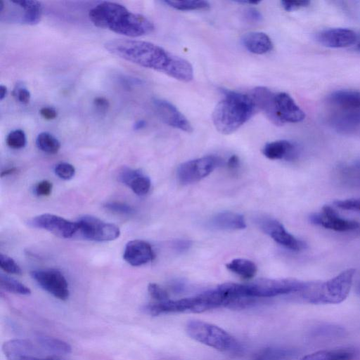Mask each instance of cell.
I'll use <instances>...</instances> for the list:
<instances>
[{"label": "cell", "mask_w": 360, "mask_h": 360, "mask_svg": "<svg viewBox=\"0 0 360 360\" xmlns=\"http://www.w3.org/2000/svg\"><path fill=\"white\" fill-rule=\"evenodd\" d=\"M104 47L117 57L176 80L188 82L193 79V69L189 61L152 42L114 39L106 41Z\"/></svg>", "instance_id": "obj_1"}, {"label": "cell", "mask_w": 360, "mask_h": 360, "mask_svg": "<svg viewBox=\"0 0 360 360\" xmlns=\"http://www.w3.org/2000/svg\"><path fill=\"white\" fill-rule=\"evenodd\" d=\"M89 18L95 26L128 37L148 35L155 30L153 22L147 17L112 1L96 5L89 11Z\"/></svg>", "instance_id": "obj_2"}, {"label": "cell", "mask_w": 360, "mask_h": 360, "mask_svg": "<svg viewBox=\"0 0 360 360\" xmlns=\"http://www.w3.org/2000/svg\"><path fill=\"white\" fill-rule=\"evenodd\" d=\"M256 110L250 95L226 91L213 110V124L219 133L231 134L248 122Z\"/></svg>", "instance_id": "obj_3"}, {"label": "cell", "mask_w": 360, "mask_h": 360, "mask_svg": "<svg viewBox=\"0 0 360 360\" xmlns=\"http://www.w3.org/2000/svg\"><path fill=\"white\" fill-rule=\"evenodd\" d=\"M354 274L355 269H348L327 281L308 282L302 295L309 303H340L349 295Z\"/></svg>", "instance_id": "obj_4"}, {"label": "cell", "mask_w": 360, "mask_h": 360, "mask_svg": "<svg viewBox=\"0 0 360 360\" xmlns=\"http://www.w3.org/2000/svg\"><path fill=\"white\" fill-rule=\"evenodd\" d=\"M186 330L193 340L219 351H231L238 347L237 342L229 333L212 323L190 321Z\"/></svg>", "instance_id": "obj_5"}, {"label": "cell", "mask_w": 360, "mask_h": 360, "mask_svg": "<svg viewBox=\"0 0 360 360\" xmlns=\"http://www.w3.org/2000/svg\"><path fill=\"white\" fill-rule=\"evenodd\" d=\"M244 285L247 295L256 298L302 292L307 287L308 282L294 278H262Z\"/></svg>", "instance_id": "obj_6"}, {"label": "cell", "mask_w": 360, "mask_h": 360, "mask_svg": "<svg viewBox=\"0 0 360 360\" xmlns=\"http://www.w3.org/2000/svg\"><path fill=\"white\" fill-rule=\"evenodd\" d=\"M1 21L17 22L30 25L39 23L42 16L43 7L38 1H0Z\"/></svg>", "instance_id": "obj_7"}, {"label": "cell", "mask_w": 360, "mask_h": 360, "mask_svg": "<svg viewBox=\"0 0 360 360\" xmlns=\"http://www.w3.org/2000/svg\"><path fill=\"white\" fill-rule=\"evenodd\" d=\"M78 233L90 240L103 242L117 239L120 235V229L115 224L105 222L97 217L85 215L77 221Z\"/></svg>", "instance_id": "obj_8"}, {"label": "cell", "mask_w": 360, "mask_h": 360, "mask_svg": "<svg viewBox=\"0 0 360 360\" xmlns=\"http://www.w3.org/2000/svg\"><path fill=\"white\" fill-rule=\"evenodd\" d=\"M221 164V160L207 155L181 164L177 169V177L182 184L195 183L208 176Z\"/></svg>", "instance_id": "obj_9"}, {"label": "cell", "mask_w": 360, "mask_h": 360, "mask_svg": "<svg viewBox=\"0 0 360 360\" xmlns=\"http://www.w3.org/2000/svg\"><path fill=\"white\" fill-rule=\"evenodd\" d=\"M32 278L38 285L60 300H66L70 295L68 283L63 274L54 269H37L31 271Z\"/></svg>", "instance_id": "obj_10"}, {"label": "cell", "mask_w": 360, "mask_h": 360, "mask_svg": "<svg viewBox=\"0 0 360 360\" xmlns=\"http://www.w3.org/2000/svg\"><path fill=\"white\" fill-rule=\"evenodd\" d=\"M257 223L263 232L289 250L300 251L307 248V244L304 241L288 233L283 224L276 219L262 217L257 219Z\"/></svg>", "instance_id": "obj_11"}, {"label": "cell", "mask_w": 360, "mask_h": 360, "mask_svg": "<svg viewBox=\"0 0 360 360\" xmlns=\"http://www.w3.org/2000/svg\"><path fill=\"white\" fill-rule=\"evenodd\" d=\"M30 223L34 227L46 230L63 238H72L78 233L77 221H71L52 214L38 215Z\"/></svg>", "instance_id": "obj_12"}, {"label": "cell", "mask_w": 360, "mask_h": 360, "mask_svg": "<svg viewBox=\"0 0 360 360\" xmlns=\"http://www.w3.org/2000/svg\"><path fill=\"white\" fill-rule=\"evenodd\" d=\"M152 103L155 112L165 124L187 133L193 131L191 122L172 103L160 98H154Z\"/></svg>", "instance_id": "obj_13"}, {"label": "cell", "mask_w": 360, "mask_h": 360, "mask_svg": "<svg viewBox=\"0 0 360 360\" xmlns=\"http://www.w3.org/2000/svg\"><path fill=\"white\" fill-rule=\"evenodd\" d=\"M309 220L316 225L335 231H360V223L340 217L338 213L328 205L323 206L321 212L311 214Z\"/></svg>", "instance_id": "obj_14"}, {"label": "cell", "mask_w": 360, "mask_h": 360, "mask_svg": "<svg viewBox=\"0 0 360 360\" xmlns=\"http://www.w3.org/2000/svg\"><path fill=\"white\" fill-rule=\"evenodd\" d=\"M276 112L282 125L285 122L297 123L304 120L305 114L287 93L275 95Z\"/></svg>", "instance_id": "obj_15"}, {"label": "cell", "mask_w": 360, "mask_h": 360, "mask_svg": "<svg viewBox=\"0 0 360 360\" xmlns=\"http://www.w3.org/2000/svg\"><path fill=\"white\" fill-rule=\"evenodd\" d=\"M317 41L324 46L345 48L355 43L357 39L354 31L347 28H330L319 32Z\"/></svg>", "instance_id": "obj_16"}, {"label": "cell", "mask_w": 360, "mask_h": 360, "mask_svg": "<svg viewBox=\"0 0 360 360\" xmlns=\"http://www.w3.org/2000/svg\"><path fill=\"white\" fill-rule=\"evenodd\" d=\"M275 95L265 86L255 87L250 94L257 109L261 110L274 124L281 126L282 124L276 112Z\"/></svg>", "instance_id": "obj_17"}, {"label": "cell", "mask_w": 360, "mask_h": 360, "mask_svg": "<svg viewBox=\"0 0 360 360\" xmlns=\"http://www.w3.org/2000/svg\"><path fill=\"white\" fill-rule=\"evenodd\" d=\"M154 257L155 254L150 245L142 240H133L128 242L123 254L124 259L134 266L147 264Z\"/></svg>", "instance_id": "obj_18"}, {"label": "cell", "mask_w": 360, "mask_h": 360, "mask_svg": "<svg viewBox=\"0 0 360 360\" xmlns=\"http://www.w3.org/2000/svg\"><path fill=\"white\" fill-rule=\"evenodd\" d=\"M118 180L128 186L138 195H144L150 190V180L141 169L124 167L118 173Z\"/></svg>", "instance_id": "obj_19"}, {"label": "cell", "mask_w": 360, "mask_h": 360, "mask_svg": "<svg viewBox=\"0 0 360 360\" xmlns=\"http://www.w3.org/2000/svg\"><path fill=\"white\" fill-rule=\"evenodd\" d=\"M262 151L263 155L270 160H291L295 158L297 155L295 144L287 140H278L267 143Z\"/></svg>", "instance_id": "obj_20"}, {"label": "cell", "mask_w": 360, "mask_h": 360, "mask_svg": "<svg viewBox=\"0 0 360 360\" xmlns=\"http://www.w3.org/2000/svg\"><path fill=\"white\" fill-rule=\"evenodd\" d=\"M243 46L250 52L262 55L270 52L273 49L271 38L262 32H250L241 39Z\"/></svg>", "instance_id": "obj_21"}, {"label": "cell", "mask_w": 360, "mask_h": 360, "mask_svg": "<svg viewBox=\"0 0 360 360\" xmlns=\"http://www.w3.org/2000/svg\"><path fill=\"white\" fill-rule=\"evenodd\" d=\"M2 350L8 360L37 354L34 345L30 340L25 339H14L4 343Z\"/></svg>", "instance_id": "obj_22"}, {"label": "cell", "mask_w": 360, "mask_h": 360, "mask_svg": "<svg viewBox=\"0 0 360 360\" xmlns=\"http://www.w3.org/2000/svg\"><path fill=\"white\" fill-rule=\"evenodd\" d=\"M211 224L221 230H240L246 227L243 216L230 211L217 213L212 219Z\"/></svg>", "instance_id": "obj_23"}, {"label": "cell", "mask_w": 360, "mask_h": 360, "mask_svg": "<svg viewBox=\"0 0 360 360\" xmlns=\"http://www.w3.org/2000/svg\"><path fill=\"white\" fill-rule=\"evenodd\" d=\"M328 100L332 104L344 109H360V91H335L329 96Z\"/></svg>", "instance_id": "obj_24"}, {"label": "cell", "mask_w": 360, "mask_h": 360, "mask_svg": "<svg viewBox=\"0 0 360 360\" xmlns=\"http://www.w3.org/2000/svg\"><path fill=\"white\" fill-rule=\"evenodd\" d=\"M355 351L351 349L320 350L302 357L300 360H352Z\"/></svg>", "instance_id": "obj_25"}, {"label": "cell", "mask_w": 360, "mask_h": 360, "mask_svg": "<svg viewBox=\"0 0 360 360\" xmlns=\"http://www.w3.org/2000/svg\"><path fill=\"white\" fill-rule=\"evenodd\" d=\"M338 178L342 184L352 187L360 186V161L346 163L338 169Z\"/></svg>", "instance_id": "obj_26"}, {"label": "cell", "mask_w": 360, "mask_h": 360, "mask_svg": "<svg viewBox=\"0 0 360 360\" xmlns=\"http://www.w3.org/2000/svg\"><path fill=\"white\" fill-rule=\"evenodd\" d=\"M35 338L43 349L55 354H67L72 351L71 346L62 340L40 333Z\"/></svg>", "instance_id": "obj_27"}, {"label": "cell", "mask_w": 360, "mask_h": 360, "mask_svg": "<svg viewBox=\"0 0 360 360\" xmlns=\"http://www.w3.org/2000/svg\"><path fill=\"white\" fill-rule=\"evenodd\" d=\"M226 268L240 277L249 279L254 277L257 272L255 264L246 259H235L226 264Z\"/></svg>", "instance_id": "obj_28"}, {"label": "cell", "mask_w": 360, "mask_h": 360, "mask_svg": "<svg viewBox=\"0 0 360 360\" xmlns=\"http://www.w3.org/2000/svg\"><path fill=\"white\" fill-rule=\"evenodd\" d=\"M37 146L41 151L48 154H56L60 148L58 139L49 132H41L36 139Z\"/></svg>", "instance_id": "obj_29"}, {"label": "cell", "mask_w": 360, "mask_h": 360, "mask_svg": "<svg viewBox=\"0 0 360 360\" xmlns=\"http://www.w3.org/2000/svg\"><path fill=\"white\" fill-rule=\"evenodd\" d=\"M295 352L283 348H266L257 354L255 360H290Z\"/></svg>", "instance_id": "obj_30"}, {"label": "cell", "mask_w": 360, "mask_h": 360, "mask_svg": "<svg viewBox=\"0 0 360 360\" xmlns=\"http://www.w3.org/2000/svg\"><path fill=\"white\" fill-rule=\"evenodd\" d=\"M164 4L168 5L176 10L179 11H199L207 10L210 8V5L207 1H191V0H181V1H172L165 0L162 1Z\"/></svg>", "instance_id": "obj_31"}, {"label": "cell", "mask_w": 360, "mask_h": 360, "mask_svg": "<svg viewBox=\"0 0 360 360\" xmlns=\"http://www.w3.org/2000/svg\"><path fill=\"white\" fill-rule=\"evenodd\" d=\"M0 285L4 290L22 295L31 294L30 289L18 281L3 274L0 275Z\"/></svg>", "instance_id": "obj_32"}, {"label": "cell", "mask_w": 360, "mask_h": 360, "mask_svg": "<svg viewBox=\"0 0 360 360\" xmlns=\"http://www.w3.org/2000/svg\"><path fill=\"white\" fill-rule=\"evenodd\" d=\"M6 143L12 149L22 148L27 143L26 134L22 129H15L8 134Z\"/></svg>", "instance_id": "obj_33"}, {"label": "cell", "mask_w": 360, "mask_h": 360, "mask_svg": "<svg viewBox=\"0 0 360 360\" xmlns=\"http://www.w3.org/2000/svg\"><path fill=\"white\" fill-rule=\"evenodd\" d=\"M0 266L5 272L9 274L18 275L22 274V270L16 262L11 257L2 253L0 254Z\"/></svg>", "instance_id": "obj_34"}, {"label": "cell", "mask_w": 360, "mask_h": 360, "mask_svg": "<svg viewBox=\"0 0 360 360\" xmlns=\"http://www.w3.org/2000/svg\"><path fill=\"white\" fill-rule=\"evenodd\" d=\"M104 207L116 214L131 215L134 213V209L131 206L120 202H108L104 205Z\"/></svg>", "instance_id": "obj_35"}, {"label": "cell", "mask_w": 360, "mask_h": 360, "mask_svg": "<svg viewBox=\"0 0 360 360\" xmlns=\"http://www.w3.org/2000/svg\"><path fill=\"white\" fill-rule=\"evenodd\" d=\"M56 174L63 180L71 179L75 174L74 166L68 162H60L54 169Z\"/></svg>", "instance_id": "obj_36"}, {"label": "cell", "mask_w": 360, "mask_h": 360, "mask_svg": "<svg viewBox=\"0 0 360 360\" xmlns=\"http://www.w3.org/2000/svg\"><path fill=\"white\" fill-rule=\"evenodd\" d=\"M12 95L16 101L21 104L29 103L31 94L29 90L21 84H18L12 91Z\"/></svg>", "instance_id": "obj_37"}, {"label": "cell", "mask_w": 360, "mask_h": 360, "mask_svg": "<svg viewBox=\"0 0 360 360\" xmlns=\"http://www.w3.org/2000/svg\"><path fill=\"white\" fill-rule=\"evenodd\" d=\"M148 290L150 295L158 302L169 300L167 292L156 283H149Z\"/></svg>", "instance_id": "obj_38"}, {"label": "cell", "mask_w": 360, "mask_h": 360, "mask_svg": "<svg viewBox=\"0 0 360 360\" xmlns=\"http://www.w3.org/2000/svg\"><path fill=\"white\" fill-rule=\"evenodd\" d=\"M334 204L340 209L360 212V199L336 200Z\"/></svg>", "instance_id": "obj_39"}, {"label": "cell", "mask_w": 360, "mask_h": 360, "mask_svg": "<svg viewBox=\"0 0 360 360\" xmlns=\"http://www.w3.org/2000/svg\"><path fill=\"white\" fill-rule=\"evenodd\" d=\"M282 7L287 11H294L300 8L307 7L309 5L310 1L307 0L297 1H282Z\"/></svg>", "instance_id": "obj_40"}, {"label": "cell", "mask_w": 360, "mask_h": 360, "mask_svg": "<svg viewBox=\"0 0 360 360\" xmlns=\"http://www.w3.org/2000/svg\"><path fill=\"white\" fill-rule=\"evenodd\" d=\"M51 191L52 184L47 180L39 182L34 188V193L38 196H48L51 193Z\"/></svg>", "instance_id": "obj_41"}, {"label": "cell", "mask_w": 360, "mask_h": 360, "mask_svg": "<svg viewBox=\"0 0 360 360\" xmlns=\"http://www.w3.org/2000/svg\"><path fill=\"white\" fill-rule=\"evenodd\" d=\"M41 116L46 120H52L57 117L58 113L56 110L53 107H43L39 110Z\"/></svg>", "instance_id": "obj_42"}, {"label": "cell", "mask_w": 360, "mask_h": 360, "mask_svg": "<svg viewBox=\"0 0 360 360\" xmlns=\"http://www.w3.org/2000/svg\"><path fill=\"white\" fill-rule=\"evenodd\" d=\"M94 105L99 112H105L110 105L108 101L105 98L101 96L94 98Z\"/></svg>", "instance_id": "obj_43"}, {"label": "cell", "mask_w": 360, "mask_h": 360, "mask_svg": "<svg viewBox=\"0 0 360 360\" xmlns=\"http://www.w3.org/2000/svg\"><path fill=\"white\" fill-rule=\"evenodd\" d=\"M246 18L252 21H259L262 18V15L259 11L255 8H249L245 12Z\"/></svg>", "instance_id": "obj_44"}, {"label": "cell", "mask_w": 360, "mask_h": 360, "mask_svg": "<svg viewBox=\"0 0 360 360\" xmlns=\"http://www.w3.org/2000/svg\"><path fill=\"white\" fill-rule=\"evenodd\" d=\"M228 167L230 169H236L239 166V158L238 156L233 155L229 158L227 162Z\"/></svg>", "instance_id": "obj_45"}, {"label": "cell", "mask_w": 360, "mask_h": 360, "mask_svg": "<svg viewBox=\"0 0 360 360\" xmlns=\"http://www.w3.org/2000/svg\"><path fill=\"white\" fill-rule=\"evenodd\" d=\"M174 246L176 249L183 250L188 248L189 243L186 240H179L174 243Z\"/></svg>", "instance_id": "obj_46"}, {"label": "cell", "mask_w": 360, "mask_h": 360, "mask_svg": "<svg viewBox=\"0 0 360 360\" xmlns=\"http://www.w3.org/2000/svg\"><path fill=\"white\" fill-rule=\"evenodd\" d=\"M146 123L144 120H140L136 122L134 124V129L135 130H139L143 129L146 126Z\"/></svg>", "instance_id": "obj_47"}, {"label": "cell", "mask_w": 360, "mask_h": 360, "mask_svg": "<svg viewBox=\"0 0 360 360\" xmlns=\"http://www.w3.org/2000/svg\"><path fill=\"white\" fill-rule=\"evenodd\" d=\"M7 87L3 84L0 86V100L3 101L7 95Z\"/></svg>", "instance_id": "obj_48"}, {"label": "cell", "mask_w": 360, "mask_h": 360, "mask_svg": "<svg viewBox=\"0 0 360 360\" xmlns=\"http://www.w3.org/2000/svg\"><path fill=\"white\" fill-rule=\"evenodd\" d=\"M235 2L236 3H238V4H250V5H255V4H258L261 2V1H246V0H243V1H235Z\"/></svg>", "instance_id": "obj_49"}, {"label": "cell", "mask_w": 360, "mask_h": 360, "mask_svg": "<svg viewBox=\"0 0 360 360\" xmlns=\"http://www.w3.org/2000/svg\"><path fill=\"white\" fill-rule=\"evenodd\" d=\"M16 172V169L14 167L7 169L4 171L1 172V176L3 177L4 176L13 174V172Z\"/></svg>", "instance_id": "obj_50"}, {"label": "cell", "mask_w": 360, "mask_h": 360, "mask_svg": "<svg viewBox=\"0 0 360 360\" xmlns=\"http://www.w3.org/2000/svg\"><path fill=\"white\" fill-rule=\"evenodd\" d=\"M356 292L358 295H360V281L357 283L356 286Z\"/></svg>", "instance_id": "obj_51"}, {"label": "cell", "mask_w": 360, "mask_h": 360, "mask_svg": "<svg viewBox=\"0 0 360 360\" xmlns=\"http://www.w3.org/2000/svg\"><path fill=\"white\" fill-rule=\"evenodd\" d=\"M49 360H64L57 357H50Z\"/></svg>", "instance_id": "obj_52"}, {"label": "cell", "mask_w": 360, "mask_h": 360, "mask_svg": "<svg viewBox=\"0 0 360 360\" xmlns=\"http://www.w3.org/2000/svg\"><path fill=\"white\" fill-rule=\"evenodd\" d=\"M357 49H358L359 50H360V41H359V44H358V45H357Z\"/></svg>", "instance_id": "obj_53"}]
</instances>
